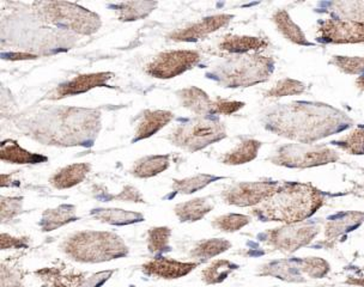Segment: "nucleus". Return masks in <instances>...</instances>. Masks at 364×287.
Listing matches in <instances>:
<instances>
[{"instance_id":"nucleus-1","label":"nucleus","mask_w":364,"mask_h":287,"mask_svg":"<svg viewBox=\"0 0 364 287\" xmlns=\"http://www.w3.org/2000/svg\"><path fill=\"white\" fill-rule=\"evenodd\" d=\"M266 129L304 144L314 143L348 129L353 121L346 114L323 103L281 104L266 114Z\"/></svg>"},{"instance_id":"nucleus-2","label":"nucleus","mask_w":364,"mask_h":287,"mask_svg":"<svg viewBox=\"0 0 364 287\" xmlns=\"http://www.w3.org/2000/svg\"><path fill=\"white\" fill-rule=\"evenodd\" d=\"M31 136L45 145L90 146L100 131V113L84 108H60L41 114L31 124Z\"/></svg>"},{"instance_id":"nucleus-3","label":"nucleus","mask_w":364,"mask_h":287,"mask_svg":"<svg viewBox=\"0 0 364 287\" xmlns=\"http://www.w3.org/2000/svg\"><path fill=\"white\" fill-rule=\"evenodd\" d=\"M323 202V194L313 185L285 182L269 199L255 206L252 215L260 222L301 223L315 215Z\"/></svg>"},{"instance_id":"nucleus-4","label":"nucleus","mask_w":364,"mask_h":287,"mask_svg":"<svg viewBox=\"0 0 364 287\" xmlns=\"http://www.w3.org/2000/svg\"><path fill=\"white\" fill-rule=\"evenodd\" d=\"M60 249L80 264H102L129 255V247L119 234L110 231H78L70 234Z\"/></svg>"},{"instance_id":"nucleus-5","label":"nucleus","mask_w":364,"mask_h":287,"mask_svg":"<svg viewBox=\"0 0 364 287\" xmlns=\"http://www.w3.org/2000/svg\"><path fill=\"white\" fill-rule=\"evenodd\" d=\"M272 59L262 55H236L213 68L206 76L224 87H250L264 83L272 73Z\"/></svg>"},{"instance_id":"nucleus-6","label":"nucleus","mask_w":364,"mask_h":287,"mask_svg":"<svg viewBox=\"0 0 364 287\" xmlns=\"http://www.w3.org/2000/svg\"><path fill=\"white\" fill-rule=\"evenodd\" d=\"M35 11L41 21L80 35L95 34L101 28V19L95 12L66 1H38Z\"/></svg>"},{"instance_id":"nucleus-7","label":"nucleus","mask_w":364,"mask_h":287,"mask_svg":"<svg viewBox=\"0 0 364 287\" xmlns=\"http://www.w3.org/2000/svg\"><path fill=\"white\" fill-rule=\"evenodd\" d=\"M224 138H227V131L223 124L205 117L181 124L168 136L173 145L191 153L200 151Z\"/></svg>"},{"instance_id":"nucleus-8","label":"nucleus","mask_w":364,"mask_h":287,"mask_svg":"<svg viewBox=\"0 0 364 287\" xmlns=\"http://www.w3.org/2000/svg\"><path fill=\"white\" fill-rule=\"evenodd\" d=\"M339 157V153L328 146L311 144H288L278 148L269 161L276 166L306 169L336 163Z\"/></svg>"},{"instance_id":"nucleus-9","label":"nucleus","mask_w":364,"mask_h":287,"mask_svg":"<svg viewBox=\"0 0 364 287\" xmlns=\"http://www.w3.org/2000/svg\"><path fill=\"white\" fill-rule=\"evenodd\" d=\"M318 231L320 227L311 222L285 224L284 227L259 234V239L274 249L285 253H295L302 247L309 244L316 237Z\"/></svg>"},{"instance_id":"nucleus-10","label":"nucleus","mask_w":364,"mask_h":287,"mask_svg":"<svg viewBox=\"0 0 364 287\" xmlns=\"http://www.w3.org/2000/svg\"><path fill=\"white\" fill-rule=\"evenodd\" d=\"M199 61L200 55L196 50H169L156 55L145 72L157 80H171L196 67Z\"/></svg>"},{"instance_id":"nucleus-11","label":"nucleus","mask_w":364,"mask_h":287,"mask_svg":"<svg viewBox=\"0 0 364 287\" xmlns=\"http://www.w3.org/2000/svg\"><path fill=\"white\" fill-rule=\"evenodd\" d=\"M279 182H239L224 189L220 197L224 202L237 207H253L269 199L279 187Z\"/></svg>"},{"instance_id":"nucleus-12","label":"nucleus","mask_w":364,"mask_h":287,"mask_svg":"<svg viewBox=\"0 0 364 287\" xmlns=\"http://www.w3.org/2000/svg\"><path fill=\"white\" fill-rule=\"evenodd\" d=\"M316 40L334 45L364 42V22L331 18L323 21L316 33Z\"/></svg>"},{"instance_id":"nucleus-13","label":"nucleus","mask_w":364,"mask_h":287,"mask_svg":"<svg viewBox=\"0 0 364 287\" xmlns=\"http://www.w3.org/2000/svg\"><path fill=\"white\" fill-rule=\"evenodd\" d=\"M113 77L114 73L112 72L80 75V76L75 77L73 80H68L66 83L60 84L53 91H50L48 97L52 99H61L70 97V96L84 94L95 87H108V82Z\"/></svg>"},{"instance_id":"nucleus-14","label":"nucleus","mask_w":364,"mask_h":287,"mask_svg":"<svg viewBox=\"0 0 364 287\" xmlns=\"http://www.w3.org/2000/svg\"><path fill=\"white\" fill-rule=\"evenodd\" d=\"M199 265V262H182L169 257L159 256L145 262L141 266V272L145 276H155L159 279L174 280L188 276Z\"/></svg>"},{"instance_id":"nucleus-15","label":"nucleus","mask_w":364,"mask_h":287,"mask_svg":"<svg viewBox=\"0 0 364 287\" xmlns=\"http://www.w3.org/2000/svg\"><path fill=\"white\" fill-rule=\"evenodd\" d=\"M234 16L215 15L201 19L199 22L193 23L188 27L171 33L168 38L175 42H197L215 31H220V28L225 27L232 21Z\"/></svg>"},{"instance_id":"nucleus-16","label":"nucleus","mask_w":364,"mask_h":287,"mask_svg":"<svg viewBox=\"0 0 364 287\" xmlns=\"http://www.w3.org/2000/svg\"><path fill=\"white\" fill-rule=\"evenodd\" d=\"M174 119V114L167 110H146L138 122L132 143L148 139L166 127Z\"/></svg>"},{"instance_id":"nucleus-17","label":"nucleus","mask_w":364,"mask_h":287,"mask_svg":"<svg viewBox=\"0 0 364 287\" xmlns=\"http://www.w3.org/2000/svg\"><path fill=\"white\" fill-rule=\"evenodd\" d=\"M35 276L48 287H82L87 276V273L76 271L68 272L54 267L38 269L35 271Z\"/></svg>"},{"instance_id":"nucleus-18","label":"nucleus","mask_w":364,"mask_h":287,"mask_svg":"<svg viewBox=\"0 0 364 287\" xmlns=\"http://www.w3.org/2000/svg\"><path fill=\"white\" fill-rule=\"evenodd\" d=\"M78 220L80 217L77 215L76 206L64 204L55 208L46 210L42 213L38 227H41L42 232H50Z\"/></svg>"},{"instance_id":"nucleus-19","label":"nucleus","mask_w":364,"mask_h":287,"mask_svg":"<svg viewBox=\"0 0 364 287\" xmlns=\"http://www.w3.org/2000/svg\"><path fill=\"white\" fill-rule=\"evenodd\" d=\"M215 207L211 197H196L175 206L174 213L180 223H196L205 218Z\"/></svg>"},{"instance_id":"nucleus-20","label":"nucleus","mask_w":364,"mask_h":287,"mask_svg":"<svg viewBox=\"0 0 364 287\" xmlns=\"http://www.w3.org/2000/svg\"><path fill=\"white\" fill-rule=\"evenodd\" d=\"M91 166L89 163H75L61 168L50 178V185L55 189L73 188L85 180L90 173Z\"/></svg>"},{"instance_id":"nucleus-21","label":"nucleus","mask_w":364,"mask_h":287,"mask_svg":"<svg viewBox=\"0 0 364 287\" xmlns=\"http://www.w3.org/2000/svg\"><path fill=\"white\" fill-rule=\"evenodd\" d=\"M364 222L363 212H344L331 217L325 225V236L331 239L356 230Z\"/></svg>"},{"instance_id":"nucleus-22","label":"nucleus","mask_w":364,"mask_h":287,"mask_svg":"<svg viewBox=\"0 0 364 287\" xmlns=\"http://www.w3.org/2000/svg\"><path fill=\"white\" fill-rule=\"evenodd\" d=\"M90 215L101 223L109 224L113 227H126L132 224L144 222V215L139 212L126 211L122 208H94Z\"/></svg>"},{"instance_id":"nucleus-23","label":"nucleus","mask_w":364,"mask_h":287,"mask_svg":"<svg viewBox=\"0 0 364 287\" xmlns=\"http://www.w3.org/2000/svg\"><path fill=\"white\" fill-rule=\"evenodd\" d=\"M182 107H185L197 115H211L213 99L209 94L197 87H185L176 92Z\"/></svg>"},{"instance_id":"nucleus-24","label":"nucleus","mask_w":364,"mask_h":287,"mask_svg":"<svg viewBox=\"0 0 364 287\" xmlns=\"http://www.w3.org/2000/svg\"><path fill=\"white\" fill-rule=\"evenodd\" d=\"M0 159L12 164H40L48 161V157L27 151L15 140H4L0 148Z\"/></svg>"},{"instance_id":"nucleus-25","label":"nucleus","mask_w":364,"mask_h":287,"mask_svg":"<svg viewBox=\"0 0 364 287\" xmlns=\"http://www.w3.org/2000/svg\"><path fill=\"white\" fill-rule=\"evenodd\" d=\"M267 41L255 36H240V35H227L220 42L218 48L223 52L232 54H245L248 52H257L267 47Z\"/></svg>"},{"instance_id":"nucleus-26","label":"nucleus","mask_w":364,"mask_h":287,"mask_svg":"<svg viewBox=\"0 0 364 287\" xmlns=\"http://www.w3.org/2000/svg\"><path fill=\"white\" fill-rule=\"evenodd\" d=\"M171 166V155L145 156L131 168V175L136 178H150L167 170Z\"/></svg>"},{"instance_id":"nucleus-27","label":"nucleus","mask_w":364,"mask_h":287,"mask_svg":"<svg viewBox=\"0 0 364 287\" xmlns=\"http://www.w3.org/2000/svg\"><path fill=\"white\" fill-rule=\"evenodd\" d=\"M262 144L255 139H245L232 148L230 151L225 152L220 157V162L225 166H241L252 162L258 157V152Z\"/></svg>"},{"instance_id":"nucleus-28","label":"nucleus","mask_w":364,"mask_h":287,"mask_svg":"<svg viewBox=\"0 0 364 287\" xmlns=\"http://www.w3.org/2000/svg\"><path fill=\"white\" fill-rule=\"evenodd\" d=\"M156 6V1H126L120 4L110 5V8L114 9L117 17L122 22H133L145 18L155 10Z\"/></svg>"},{"instance_id":"nucleus-29","label":"nucleus","mask_w":364,"mask_h":287,"mask_svg":"<svg viewBox=\"0 0 364 287\" xmlns=\"http://www.w3.org/2000/svg\"><path fill=\"white\" fill-rule=\"evenodd\" d=\"M273 22L276 24L278 31L287 40L299 45H313V42L308 41L304 31L292 21L291 17L285 10H278L273 15Z\"/></svg>"},{"instance_id":"nucleus-30","label":"nucleus","mask_w":364,"mask_h":287,"mask_svg":"<svg viewBox=\"0 0 364 287\" xmlns=\"http://www.w3.org/2000/svg\"><path fill=\"white\" fill-rule=\"evenodd\" d=\"M232 248V243L224 238H210L196 243L190 251V257L198 260L199 264L218 256Z\"/></svg>"},{"instance_id":"nucleus-31","label":"nucleus","mask_w":364,"mask_h":287,"mask_svg":"<svg viewBox=\"0 0 364 287\" xmlns=\"http://www.w3.org/2000/svg\"><path fill=\"white\" fill-rule=\"evenodd\" d=\"M224 178L220 176H215L210 174H198L191 178H182V180H174L173 181V195L176 194H183V195H190V194L196 193L200 189L211 185L213 182L223 180Z\"/></svg>"},{"instance_id":"nucleus-32","label":"nucleus","mask_w":364,"mask_h":287,"mask_svg":"<svg viewBox=\"0 0 364 287\" xmlns=\"http://www.w3.org/2000/svg\"><path fill=\"white\" fill-rule=\"evenodd\" d=\"M236 269H239V265H236L230 260H215L201 272V280L206 285H217L223 283L224 280Z\"/></svg>"},{"instance_id":"nucleus-33","label":"nucleus","mask_w":364,"mask_h":287,"mask_svg":"<svg viewBox=\"0 0 364 287\" xmlns=\"http://www.w3.org/2000/svg\"><path fill=\"white\" fill-rule=\"evenodd\" d=\"M171 230L168 227H156L149 229L146 237V247L151 254L167 253L171 251L169 246Z\"/></svg>"},{"instance_id":"nucleus-34","label":"nucleus","mask_w":364,"mask_h":287,"mask_svg":"<svg viewBox=\"0 0 364 287\" xmlns=\"http://www.w3.org/2000/svg\"><path fill=\"white\" fill-rule=\"evenodd\" d=\"M331 144L350 155H364V127L353 129L349 134L341 136V139L334 140Z\"/></svg>"},{"instance_id":"nucleus-35","label":"nucleus","mask_w":364,"mask_h":287,"mask_svg":"<svg viewBox=\"0 0 364 287\" xmlns=\"http://www.w3.org/2000/svg\"><path fill=\"white\" fill-rule=\"evenodd\" d=\"M250 215H239V213H228V215H220L213 220V225L216 230L232 234L236 231L241 230L250 223Z\"/></svg>"},{"instance_id":"nucleus-36","label":"nucleus","mask_w":364,"mask_h":287,"mask_svg":"<svg viewBox=\"0 0 364 287\" xmlns=\"http://www.w3.org/2000/svg\"><path fill=\"white\" fill-rule=\"evenodd\" d=\"M306 90L304 85L300 80H292V78H284L279 80L274 87L266 91L265 97H285V96H294L301 94Z\"/></svg>"},{"instance_id":"nucleus-37","label":"nucleus","mask_w":364,"mask_h":287,"mask_svg":"<svg viewBox=\"0 0 364 287\" xmlns=\"http://www.w3.org/2000/svg\"><path fill=\"white\" fill-rule=\"evenodd\" d=\"M330 64L333 65L339 71L346 75H362L364 73V57H341L334 55L330 60Z\"/></svg>"},{"instance_id":"nucleus-38","label":"nucleus","mask_w":364,"mask_h":287,"mask_svg":"<svg viewBox=\"0 0 364 287\" xmlns=\"http://www.w3.org/2000/svg\"><path fill=\"white\" fill-rule=\"evenodd\" d=\"M333 12L344 19L364 22V1H341L334 3Z\"/></svg>"},{"instance_id":"nucleus-39","label":"nucleus","mask_w":364,"mask_h":287,"mask_svg":"<svg viewBox=\"0 0 364 287\" xmlns=\"http://www.w3.org/2000/svg\"><path fill=\"white\" fill-rule=\"evenodd\" d=\"M22 197H0V215L3 222H8L22 213Z\"/></svg>"},{"instance_id":"nucleus-40","label":"nucleus","mask_w":364,"mask_h":287,"mask_svg":"<svg viewBox=\"0 0 364 287\" xmlns=\"http://www.w3.org/2000/svg\"><path fill=\"white\" fill-rule=\"evenodd\" d=\"M101 199L105 201H125V202H136L144 204L145 200L141 192L133 185H125L120 193L117 195H103Z\"/></svg>"},{"instance_id":"nucleus-41","label":"nucleus","mask_w":364,"mask_h":287,"mask_svg":"<svg viewBox=\"0 0 364 287\" xmlns=\"http://www.w3.org/2000/svg\"><path fill=\"white\" fill-rule=\"evenodd\" d=\"M245 103L239 101H227V99H217L213 101L211 114H222V115H232L242 109Z\"/></svg>"},{"instance_id":"nucleus-42","label":"nucleus","mask_w":364,"mask_h":287,"mask_svg":"<svg viewBox=\"0 0 364 287\" xmlns=\"http://www.w3.org/2000/svg\"><path fill=\"white\" fill-rule=\"evenodd\" d=\"M1 287H24L21 272L8 266L1 265Z\"/></svg>"},{"instance_id":"nucleus-43","label":"nucleus","mask_w":364,"mask_h":287,"mask_svg":"<svg viewBox=\"0 0 364 287\" xmlns=\"http://www.w3.org/2000/svg\"><path fill=\"white\" fill-rule=\"evenodd\" d=\"M115 272H117V269H108V271H102V272L95 273L92 276H87V279L84 280L82 287L103 286Z\"/></svg>"},{"instance_id":"nucleus-44","label":"nucleus","mask_w":364,"mask_h":287,"mask_svg":"<svg viewBox=\"0 0 364 287\" xmlns=\"http://www.w3.org/2000/svg\"><path fill=\"white\" fill-rule=\"evenodd\" d=\"M29 246V238L27 237H12L10 234H1V249H21L28 248Z\"/></svg>"},{"instance_id":"nucleus-45","label":"nucleus","mask_w":364,"mask_h":287,"mask_svg":"<svg viewBox=\"0 0 364 287\" xmlns=\"http://www.w3.org/2000/svg\"><path fill=\"white\" fill-rule=\"evenodd\" d=\"M4 59H10V60H28V59H36L35 55L29 53H9L3 54Z\"/></svg>"},{"instance_id":"nucleus-46","label":"nucleus","mask_w":364,"mask_h":287,"mask_svg":"<svg viewBox=\"0 0 364 287\" xmlns=\"http://www.w3.org/2000/svg\"><path fill=\"white\" fill-rule=\"evenodd\" d=\"M346 283L355 285V286L364 287V278H353V279L346 280Z\"/></svg>"},{"instance_id":"nucleus-47","label":"nucleus","mask_w":364,"mask_h":287,"mask_svg":"<svg viewBox=\"0 0 364 287\" xmlns=\"http://www.w3.org/2000/svg\"><path fill=\"white\" fill-rule=\"evenodd\" d=\"M356 85L358 89L364 91V77H358L356 80Z\"/></svg>"}]
</instances>
